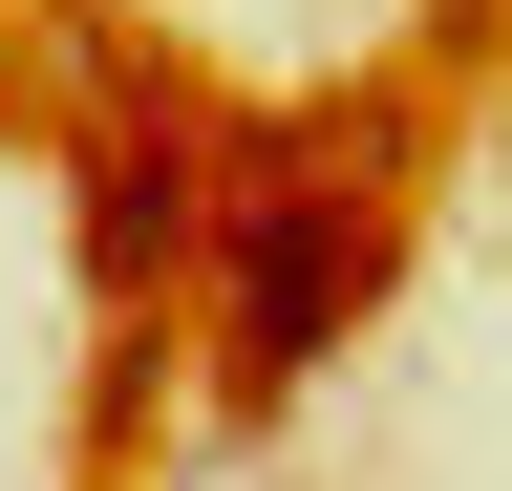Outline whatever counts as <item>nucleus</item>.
<instances>
[{
    "mask_svg": "<svg viewBox=\"0 0 512 491\" xmlns=\"http://www.w3.org/2000/svg\"><path fill=\"white\" fill-rule=\"evenodd\" d=\"M406 150H427V107H235V214H214V278H192V406L214 427H278L384 321Z\"/></svg>",
    "mask_w": 512,
    "mask_h": 491,
    "instance_id": "nucleus-1",
    "label": "nucleus"
},
{
    "mask_svg": "<svg viewBox=\"0 0 512 491\" xmlns=\"http://www.w3.org/2000/svg\"><path fill=\"white\" fill-rule=\"evenodd\" d=\"M235 214V107L171 86L128 22H64V257H86V321H192Z\"/></svg>",
    "mask_w": 512,
    "mask_h": 491,
    "instance_id": "nucleus-2",
    "label": "nucleus"
},
{
    "mask_svg": "<svg viewBox=\"0 0 512 491\" xmlns=\"http://www.w3.org/2000/svg\"><path fill=\"white\" fill-rule=\"evenodd\" d=\"M171 385H192V321H107V385H86V491L171 427Z\"/></svg>",
    "mask_w": 512,
    "mask_h": 491,
    "instance_id": "nucleus-3",
    "label": "nucleus"
}]
</instances>
